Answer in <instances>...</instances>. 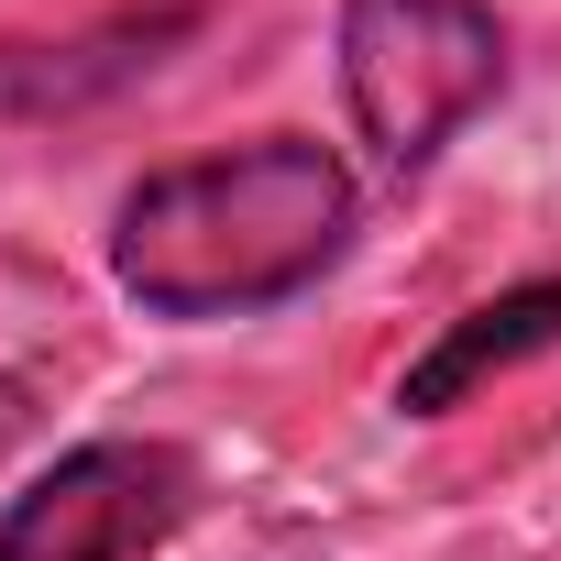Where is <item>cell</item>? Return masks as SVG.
<instances>
[{
	"instance_id": "obj_1",
	"label": "cell",
	"mask_w": 561,
	"mask_h": 561,
	"mask_svg": "<svg viewBox=\"0 0 561 561\" xmlns=\"http://www.w3.org/2000/svg\"><path fill=\"white\" fill-rule=\"evenodd\" d=\"M353 209H364L353 165L309 133L187 154V165H154L111 209V287L176 331L253 320V309H287L298 287H320L342 264Z\"/></svg>"
},
{
	"instance_id": "obj_2",
	"label": "cell",
	"mask_w": 561,
	"mask_h": 561,
	"mask_svg": "<svg viewBox=\"0 0 561 561\" xmlns=\"http://www.w3.org/2000/svg\"><path fill=\"white\" fill-rule=\"evenodd\" d=\"M331 56H342V111L386 176L440 165V144L506 89L495 0H342Z\"/></svg>"
},
{
	"instance_id": "obj_3",
	"label": "cell",
	"mask_w": 561,
	"mask_h": 561,
	"mask_svg": "<svg viewBox=\"0 0 561 561\" xmlns=\"http://www.w3.org/2000/svg\"><path fill=\"white\" fill-rule=\"evenodd\" d=\"M198 517L187 440H78L0 506V561H144Z\"/></svg>"
},
{
	"instance_id": "obj_4",
	"label": "cell",
	"mask_w": 561,
	"mask_h": 561,
	"mask_svg": "<svg viewBox=\"0 0 561 561\" xmlns=\"http://www.w3.org/2000/svg\"><path fill=\"white\" fill-rule=\"evenodd\" d=\"M528 353H561V275H528V287L462 309V320L397 375V419H440V408H462L484 375H517Z\"/></svg>"
},
{
	"instance_id": "obj_5",
	"label": "cell",
	"mask_w": 561,
	"mask_h": 561,
	"mask_svg": "<svg viewBox=\"0 0 561 561\" xmlns=\"http://www.w3.org/2000/svg\"><path fill=\"white\" fill-rule=\"evenodd\" d=\"M176 34H187V12L111 23V34H89V45H0V133H12V122H56V111H89V100L133 89Z\"/></svg>"
},
{
	"instance_id": "obj_6",
	"label": "cell",
	"mask_w": 561,
	"mask_h": 561,
	"mask_svg": "<svg viewBox=\"0 0 561 561\" xmlns=\"http://www.w3.org/2000/svg\"><path fill=\"white\" fill-rule=\"evenodd\" d=\"M34 430V375H0V451Z\"/></svg>"
}]
</instances>
